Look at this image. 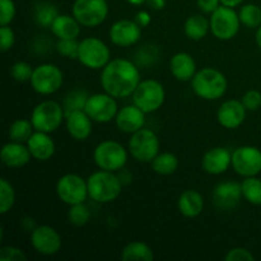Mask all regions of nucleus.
Wrapping results in <instances>:
<instances>
[{"mask_svg":"<svg viewBox=\"0 0 261 261\" xmlns=\"http://www.w3.org/2000/svg\"><path fill=\"white\" fill-rule=\"evenodd\" d=\"M140 83L137 65L126 59H114L102 69L101 84L105 92L115 98L133 96Z\"/></svg>","mask_w":261,"mask_h":261,"instance_id":"nucleus-1","label":"nucleus"},{"mask_svg":"<svg viewBox=\"0 0 261 261\" xmlns=\"http://www.w3.org/2000/svg\"><path fill=\"white\" fill-rule=\"evenodd\" d=\"M88 195L97 203H111L116 200L122 190V182L117 175L111 171H97L87 180Z\"/></svg>","mask_w":261,"mask_h":261,"instance_id":"nucleus-2","label":"nucleus"},{"mask_svg":"<svg viewBox=\"0 0 261 261\" xmlns=\"http://www.w3.org/2000/svg\"><path fill=\"white\" fill-rule=\"evenodd\" d=\"M227 78L222 71L214 68H204L196 71L191 79L194 93L206 101L222 98L227 92Z\"/></svg>","mask_w":261,"mask_h":261,"instance_id":"nucleus-3","label":"nucleus"},{"mask_svg":"<svg viewBox=\"0 0 261 261\" xmlns=\"http://www.w3.org/2000/svg\"><path fill=\"white\" fill-rule=\"evenodd\" d=\"M64 119H65L64 107L51 99L38 103L31 114V121L35 130L48 133V134L59 129Z\"/></svg>","mask_w":261,"mask_h":261,"instance_id":"nucleus-4","label":"nucleus"},{"mask_svg":"<svg viewBox=\"0 0 261 261\" xmlns=\"http://www.w3.org/2000/svg\"><path fill=\"white\" fill-rule=\"evenodd\" d=\"M166 98V92L162 84L154 79L140 82L133 93V103L139 107L145 114L157 111L161 109Z\"/></svg>","mask_w":261,"mask_h":261,"instance_id":"nucleus-5","label":"nucleus"},{"mask_svg":"<svg viewBox=\"0 0 261 261\" xmlns=\"http://www.w3.org/2000/svg\"><path fill=\"white\" fill-rule=\"evenodd\" d=\"M96 165L101 170L116 172L124 168L127 162V152L120 143L114 140H105L99 143L93 153Z\"/></svg>","mask_w":261,"mask_h":261,"instance_id":"nucleus-6","label":"nucleus"},{"mask_svg":"<svg viewBox=\"0 0 261 261\" xmlns=\"http://www.w3.org/2000/svg\"><path fill=\"white\" fill-rule=\"evenodd\" d=\"M111 53L106 43L97 37H87L79 42L78 60L89 69H102L110 63Z\"/></svg>","mask_w":261,"mask_h":261,"instance_id":"nucleus-7","label":"nucleus"},{"mask_svg":"<svg viewBox=\"0 0 261 261\" xmlns=\"http://www.w3.org/2000/svg\"><path fill=\"white\" fill-rule=\"evenodd\" d=\"M30 82L33 91L42 96H48L61 88L64 75L59 66L54 64H41L37 68L33 69Z\"/></svg>","mask_w":261,"mask_h":261,"instance_id":"nucleus-8","label":"nucleus"},{"mask_svg":"<svg viewBox=\"0 0 261 261\" xmlns=\"http://www.w3.org/2000/svg\"><path fill=\"white\" fill-rule=\"evenodd\" d=\"M209 23L214 37L222 41H228L239 33L241 20L240 15L234 12V8L222 5L212 13Z\"/></svg>","mask_w":261,"mask_h":261,"instance_id":"nucleus-9","label":"nucleus"},{"mask_svg":"<svg viewBox=\"0 0 261 261\" xmlns=\"http://www.w3.org/2000/svg\"><path fill=\"white\" fill-rule=\"evenodd\" d=\"M129 150L138 162H152L160 153V139L152 130L140 129L132 134Z\"/></svg>","mask_w":261,"mask_h":261,"instance_id":"nucleus-10","label":"nucleus"},{"mask_svg":"<svg viewBox=\"0 0 261 261\" xmlns=\"http://www.w3.org/2000/svg\"><path fill=\"white\" fill-rule=\"evenodd\" d=\"M73 15L81 25L97 27L109 15V4L106 0H75L73 4Z\"/></svg>","mask_w":261,"mask_h":261,"instance_id":"nucleus-11","label":"nucleus"},{"mask_svg":"<svg viewBox=\"0 0 261 261\" xmlns=\"http://www.w3.org/2000/svg\"><path fill=\"white\" fill-rule=\"evenodd\" d=\"M56 194L68 205L84 203L88 195V185L83 177L75 173H66L56 184Z\"/></svg>","mask_w":261,"mask_h":261,"instance_id":"nucleus-12","label":"nucleus"},{"mask_svg":"<svg viewBox=\"0 0 261 261\" xmlns=\"http://www.w3.org/2000/svg\"><path fill=\"white\" fill-rule=\"evenodd\" d=\"M232 167L244 177H252L261 172V150L252 145L239 147L232 153Z\"/></svg>","mask_w":261,"mask_h":261,"instance_id":"nucleus-13","label":"nucleus"},{"mask_svg":"<svg viewBox=\"0 0 261 261\" xmlns=\"http://www.w3.org/2000/svg\"><path fill=\"white\" fill-rule=\"evenodd\" d=\"M84 111L93 121L106 124L116 117L119 110H117V102L115 97L105 92V93H96L89 96Z\"/></svg>","mask_w":261,"mask_h":261,"instance_id":"nucleus-14","label":"nucleus"},{"mask_svg":"<svg viewBox=\"0 0 261 261\" xmlns=\"http://www.w3.org/2000/svg\"><path fill=\"white\" fill-rule=\"evenodd\" d=\"M31 244L41 255L51 256L60 251L61 236L50 226H37L31 232Z\"/></svg>","mask_w":261,"mask_h":261,"instance_id":"nucleus-15","label":"nucleus"},{"mask_svg":"<svg viewBox=\"0 0 261 261\" xmlns=\"http://www.w3.org/2000/svg\"><path fill=\"white\" fill-rule=\"evenodd\" d=\"M142 36V27L135 20H117L110 28V40L120 47H129L135 45Z\"/></svg>","mask_w":261,"mask_h":261,"instance_id":"nucleus-16","label":"nucleus"},{"mask_svg":"<svg viewBox=\"0 0 261 261\" xmlns=\"http://www.w3.org/2000/svg\"><path fill=\"white\" fill-rule=\"evenodd\" d=\"M241 184L234 181H223L218 184L213 191V201L216 206L222 211H231L239 205L242 198Z\"/></svg>","mask_w":261,"mask_h":261,"instance_id":"nucleus-17","label":"nucleus"},{"mask_svg":"<svg viewBox=\"0 0 261 261\" xmlns=\"http://www.w3.org/2000/svg\"><path fill=\"white\" fill-rule=\"evenodd\" d=\"M246 111L247 110L242 101L228 99L219 106L217 119L219 124L226 129H237L246 119Z\"/></svg>","mask_w":261,"mask_h":261,"instance_id":"nucleus-18","label":"nucleus"},{"mask_svg":"<svg viewBox=\"0 0 261 261\" xmlns=\"http://www.w3.org/2000/svg\"><path fill=\"white\" fill-rule=\"evenodd\" d=\"M115 121H116V126L119 127L120 132L133 134L144 126L145 112H143L139 107L133 103L130 106L122 107L117 112Z\"/></svg>","mask_w":261,"mask_h":261,"instance_id":"nucleus-19","label":"nucleus"},{"mask_svg":"<svg viewBox=\"0 0 261 261\" xmlns=\"http://www.w3.org/2000/svg\"><path fill=\"white\" fill-rule=\"evenodd\" d=\"M232 165V154L228 149L223 147H216L209 149L204 154L201 166L203 170L209 175H221L228 170Z\"/></svg>","mask_w":261,"mask_h":261,"instance_id":"nucleus-20","label":"nucleus"},{"mask_svg":"<svg viewBox=\"0 0 261 261\" xmlns=\"http://www.w3.org/2000/svg\"><path fill=\"white\" fill-rule=\"evenodd\" d=\"M92 121L84 110L71 111L65 115L68 133L75 140H86L92 134Z\"/></svg>","mask_w":261,"mask_h":261,"instance_id":"nucleus-21","label":"nucleus"},{"mask_svg":"<svg viewBox=\"0 0 261 261\" xmlns=\"http://www.w3.org/2000/svg\"><path fill=\"white\" fill-rule=\"evenodd\" d=\"M30 149L23 143L10 142L3 147L2 149V162L3 165L9 168H20L27 165L31 161Z\"/></svg>","mask_w":261,"mask_h":261,"instance_id":"nucleus-22","label":"nucleus"},{"mask_svg":"<svg viewBox=\"0 0 261 261\" xmlns=\"http://www.w3.org/2000/svg\"><path fill=\"white\" fill-rule=\"evenodd\" d=\"M27 147L35 160L48 161L55 153V143L48 137V133L36 130L28 139Z\"/></svg>","mask_w":261,"mask_h":261,"instance_id":"nucleus-23","label":"nucleus"},{"mask_svg":"<svg viewBox=\"0 0 261 261\" xmlns=\"http://www.w3.org/2000/svg\"><path fill=\"white\" fill-rule=\"evenodd\" d=\"M170 70L180 82H189L196 74V63L188 53H178L170 60Z\"/></svg>","mask_w":261,"mask_h":261,"instance_id":"nucleus-24","label":"nucleus"},{"mask_svg":"<svg viewBox=\"0 0 261 261\" xmlns=\"http://www.w3.org/2000/svg\"><path fill=\"white\" fill-rule=\"evenodd\" d=\"M50 28L59 40H76L81 33V23L74 18V15L70 17L59 14Z\"/></svg>","mask_w":261,"mask_h":261,"instance_id":"nucleus-25","label":"nucleus"},{"mask_svg":"<svg viewBox=\"0 0 261 261\" xmlns=\"http://www.w3.org/2000/svg\"><path fill=\"white\" fill-rule=\"evenodd\" d=\"M204 209V199L196 190H185L178 198V211L186 218H195Z\"/></svg>","mask_w":261,"mask_h":261,"instance_id":"nucleus-26","label":"nucleus"},{"mask_svg":"<svg viewBox=\"0 0 261 261\" xmlns=\"http://www.w3.org/2000/svg\"><path fill=\"white\" fill-rule=\"evenodd\" d=\"M121 259L124 261H152L154 259V254L144 242L133 241L124 247Z\"/></svg>","mask_w":261,"mask_h":261,"instance_id":"nucleus-27","label":"nucleus"},{"mask_svg":"<svg viewBox=\"0 0 261 261\" xmlns=\"http://www.w3.org/2000/svg\"><path fill=\"white\" fill-rule=\"evenodd\" d=\"M185 33L190 40L199 41L203 40L211 30V23L205 17L200 14L191 15L185 22Z\"/></svg>","mask_w":261,"mask_h":261,"instance_id":"nucleus-28","label":"nucleus"},{"mask_svg":"<svg viewBox=\"0 0 261 261\" xmlns=\"http://www.w3.org/2000/svg\"><path fill=\"white\" fill-rule=\"evenodd\" d=\"M152 168L155 173L162 176L172 175L178 167V160L172 153H158L157 157L152 161Z\"/></svg>","mask_w":261,"mask_h":261,"instance_id":"nucleus-29","label":"nucleus"},{"mask_svg":"<svg viewBox=\"0 0 261 261\" xmlns=\"http://www.w3.org/2000/svg\"><path fill=\"white\" fill-rule=\"evenodd\" d=\"M32 121L25 119H18L10 125L9 127V138L13 142L18 143H27L28 139L32 137L33 134Z\"/></svg>","mask_w":261,"mask_h":261,"instance_id":"nucleus-30","label":"nucleus"},{"mask_svg":"<svg viewBox=\"0 0 261 261\" xmlns=\"http://www.w3.org/2000/svg\"><path fill=\"white\" fill-rule=\"evenodd\" d=\"M59 15L58 9L54 4L47 2H41L35 8V19L38 25L43 28L51 27L54 20Z\"/></svg>","mask_w":261,"mask_h":261,"instance_id":"nucleus-31","label":"nucleus"},{"mask_svg":"<svg viewBox=\"0 0 261 261\" xmlns=\"http://www.w3.org/2000/svg\"><path fill=\"white\" fill-rule=\"evenodd\" d=\"M242 195L249 203L254 205H261V180L256 176L245 177L242 181Z\"/></svg>","mask_w":261,"mask_h":261,"instance_id":"nucleus-32","label":"nucleus"},{"mask_svg":"<svg viewBox=\"0 0 261 261\" xmlns=\"http://www.w3.org/2000/svg\"><path fill=\"white\" fill-rule=\"evenodd\" d=\"M15 203V191L7 178L0 180V214H7L12 211Z\"/></svg>","mask_w":261,"mask_h":261,"instance_id":"nucleus-33","label":"nucleus"},{"mask_svg":"<svg viewBox=\"0 0 261 261\" xmlns=\"http://www.w3.org/2000/svg\"><path fill=\"white\" fill-rule=\"evenodd\" d=\"M88 97V93H87L86 91H83V89H74V91H71L70 93L65 97V101H64L63 107L64 111H65V115L71 111L84 110Z\"/></svg>","mask_w":261,"mask_h":261,"instance_id":"nucleus-34","label":"nucleus"},{"mask_svg":"<svg viewBox=\"0 0 261 261\" xmlns=\"http://www.w3.org/2000/svg\"><path fill=\"white\" fill-rule=\"evenodd\" d=\"M242 24L249 28H256L261 25V9L255 4H246L239 13Z\"/></svg>","mask_w":261,"mask_h":261,"instance_id":"nucleus-35","label":"nucleus"},{"mask_svg":"<svg viewBox=\"0 0 261 261\" xmlns=\"http://www.w3.org/2000/svg\"><path fill=\"white\" fill-rule=\"evenodd\" d=\"M69 222L74 226H84L91 219V212H89L88 206L84 205L83 203L75 204V205H70V211L68 213Z\"/></svg>","mask_w":261,"mask_h":261,"instance_id":"nucleus-36","label":"nucleus"},{"mask_svg":"<svg viewBox=\"0 0 261 261\" xmlns=\"http://www.w3.org/2000/svg\"><path fill=\"white\" fill-rule=\"evenodd\" d=\"M33 74V68L25 61H17L14 65L10 68V75L15 82L24 83L31 81V76Z\"/></svg>","mask_w":261,"mask_h":261,"instance_id":"nucleus-37","label":"nucleus"},{"mask_svg":"<svg viewBox=\"0 0 261 261\" xmlns=\"http://www.w3.org/2000/svg\"><path fill=\"white\" fill-rule=\"evenodd\" d=\"M56 50L60 55L69 59H78L79 42H76V40H59L56 43Z\"/></svg>","mask_w":261,"mask_h":261,"instance_id":"nucleus-38","label":"nucleus"},{"mask_svg":"<svg viewBox=\"0 0 261 261\" xmlns=\"http://www.w3.org/2000/svg\"><path fill=\"white\" fill-rule=\"evenodd\" d=\"M14 17V2L13 0H0V25H9Z\"/></svg>","mask_w":261,"mask_h":261,"instance_id":"nucleus-39","label":"nucleus"},{"mask_svg":"<svg viewBox=\"0 0 261 261\" xmlns=\"http://www.w3.org/2000/svg\"><path fill=\"white\" fill-rule=\"evenodd\" d=\"M27 256L23 250L15 246H4L0 250V261H25Z\"/></svg>","mask_w":261,"mask_h":261,"instance_id":"nucleus-40","label":"nucleus"},{"mask_svg":"<svg viewBox=\"0 0 261 261\" xmlns=\"http://www.w3.org/2000/svg\"><path fill=\"white\" fill-rule=\"evenodd\" d=\"M15 41L14 32L9 25H2L0 27V48L3 53H7L13 47Z\"/></svg>","mask_w":261,"mask_h":261,"instance_id":"nucleus-41","label":"nucleus"},{"mask_svg":"<svg viewBox=\"0 0 261 261\" xmlns=\"http://www.w3.org/2000/svg\"><path fill=\"white\" fill-rule=\"evenodd\" d=\"M226 261H254L255 256L244 247H234V249L229 250L227 255L224 256Z\"/></svg>","mask_w":261,"mask_h":261,"instance_id":"nucleus-42","label":"nucleus"},{"mask_svg":"<svg viewBox=\"0 0 261 261\" xmlns=\"http://www.w3.org/2000/svg\"><path fill=\"white\" fill-rule=\"evenodd\" d=\"M242 103L247 111H256L261 107V93L259 91H249L242 97Z\"/></svg>","mask_w":261,"mask_h":261,"instance_id":"nucleus-43","label":"nucleus"},{"mask_svg":"<svg viewBox=\"0 0 261 261\" xmlns=\"http://www.w3.org/2000/svg\"><path fill=\"white\" fill-rule=\"evenodd\" d=\"M157 48L154 46H145L144 48H142L138 53L137 58L139 64H142V65H149V64H152L157 59Z\"/></svg>","mask_w":261,"mask_h":261,"instance_id":"nucleus-44","label":"nucleus"},{"mask_svg":"<svg viewBox=\"0 0 261 261\" xmlns=\"http://www.w3.org/2000/svg\"><path fill=\"white\" fill-rule=\"evenodd\" d=\"M221 0H198V7L200 8L201 12L212 14L214 10L221 7Z\"/></svg>","mask_w":261,"mask_h":261,"instance_id":"nucleus-45","label":"nucleus"},{"mask_svg":"<svg viewBox=\"0 0 261 261\" xmlns=\"http://www.w3.org/2000/svg\"><path fill=\"white\" fill-rule=\"evenodd\" d=\"M150 20H152V18H150V14L148 12H145V10H142V12H139L137 14V17H135V22H137L138 24H139L142 28L148 27V25L150 24Z\"/></svg>","mask_w":261,"mask_h":261,"instance_id":"nucleus-46","label":"nucleus"},{"mask_svg":"<svg viewBox=\"0 0 261 261\" xmlns=\"http://www.w3.org/2000/svg\"><path fill=\"white\" fill-rule=\"evenodd\" d=\"M145 4H147L149 8H152L153 10H161L165 8L166 0H147Z\"/></svg>","mask_w":261,"mask_h":261,"instance_id":"nucleus-47","label":"nucleus"},{"mask_svg":"<svg viewBox=\"0 0 261 261\" xmlns=\"http://www.w3.org/2000/svg\"><path fill=\"white\" fill-rule=\"evenodd\" d=\"M245 0H221V4L224 5V7H229V8H236L239 7L240 4H242Z\"/></svg>","mask_w":261,"mask_h":261,"instance_id":"nucleus-48","label":"nucleus"},{"mask_svg":"<svg viewBox=\"0 0 261 261\" xmlns=\"http://www.w3.org/2000/svg\"><path fill=\"white\" fill-rule=\"evenodd\" d=\"M256 43L257 46L261 48V25L257 28V32H256Z\"/></svg>","mask_w":261,"mask_h":261,"instance_id":"nucleus-49","label":"nucleus"},{"mask_svg":"<svg viewBox=\"0 0 261 261\" xmlns=\"http://www.w3.org/2000/svg\"><path fill=\"white\" fill-rule=\"evenodd\" d=\"M127 2L133 5H142V4H144L147 0H127Z\"/></svg>","mask_w":261,"mask_h":261,"instance_id":"nucleus-50","label":"nucleus"}]
</instances>
